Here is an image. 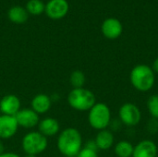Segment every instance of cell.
Wrapping results in <instances>:
<instances>
[{"label":"cell","mask_w":158,"mask_h":157,"mask_svg":"<svg viewBox=\"0 0 158 157\" xmlns=\"http://www.w3.org/2000/svg\"><path fill=\"white\" fill-rule=\"evenodd\" d=\"M31 109L38 115H43L48 112L52 106L51 97L44 93L36 94L31 100Z\"/></svg>","instance_id":"cell-13"},{"label":"cell","mask_w":158,"mask_h":157,"mask_svg":"<svg viewBox=\"0 0 158 157\" xmlns=\"http://www.w3.org/2000/svg\"><path fill=\"white\" fill-rule=\"evenodd\" d=\"M25 157H37L36 155H26Z\"/></svg>","instance_id":"cell-28"},{"label":"cell","mask_w":158,"mask_h":157,"mask_svg":"<svg viewBox=\"0 0 158 157\" xmlns=\"http://www.w3.org/2000/svg\"><path fill=\"white\" fill-rule=\"evenodd\" d=\"M111 120L110 108L105 103H95V105L89 110L88 122L90 126L96 130L107 129Z\"/></svg>","instance_id":"cell-4"},{"label":"cell","mask_w":158,"mask_h":157,"mask_svg":"<svg viewBox=\"0 0 158 157\" xmlns=\"http://www.w3.org/2000/svg\"><path fill=\"white\" fill-rule=\"evenodd\" d=\"M147 130L151 134H156L158 131V119L151 118L147 122Z\"/></svg>","instance_id":"cell-22"},{"label":"cell","mask_w":158,"mask_h":157,"mask_svg":"<svg viewBox=\"0 0 158 157\" xmlns=\"http://www.w3.org/2000/svg\"><path fill=\"white\" fill-rule=\"evenodd\" d=\"M134 146L126 140L118 142L115 145V154L118 157H132Z\"/></svg>","instance_id":"cell-17"},{"label":"cell","mask_w":158,"mask_h":157,"mask_svg":"<svg viewBox=\"0 0 158 157\" xmlns=\"http://www.w3.org/2000/svg\"><path fill=\"white\" fill-rule=\"evenodd\" d=\"M85 147L88 148V149H91V150H94V151H98V147L96 145V143L94 140H89L86 144H85Z\"/></svg>","instance_id":"cell-23"},{"label":"cell","mask_w":158,"mask_h":157,"mask_svg":"<svg viewBox=\"0 0 158 157\" xmlns=\"http://www.w3.org/2000/svg\"><path fill=\"white\" fill-rule=\"evenodd\" d=\"M147 109L153 118L158 119V94H153L148 98Z\"/></svg>","instance_id":"cell-20"},{"label":"cell","mask_w":158,"mask_h":157,"mask_svg":"<svg viewBox=\"0 0 158 157\" xmlns=\"http://www.w3.org/2000/svg\"><path fill=\"white\" fill-rule=\"evenodd\" d=\"M85 75L82 71L81 70H74L71 72L70 77H69V81L73 89L76 88H83L85 84Z\"/></svg>","instance_id":"cell-19"},{"label":"cell","mask_w":158,"mask_h":157,"mask_svg":"<svg viewBox=\"0 0 158 157\" xmlns=\"http://www.w3.org/2000/svg\"><path fill=\"white\" fill-rule=\"evenodd\" d=\"M38 128H39V132L47 138V137L56 136L59 132L60 125L56 118H45L39 122Z\"/></svg>","instance_id":"cell-14"},{"label":"cell","mask_w":158,"mask_h":157,"mask_svg":"<svg viewBox=\"0 0 158 157\" xmlns=\"http://www.w3.org/2000/svg\"><path fill=\"white\" fill-rule=\"evenodd\" d=\"M101 31L106 38L115 40L122 34L123 25L120 20L116 18H107L102 23Z\"/></svg>","instance_id":"cell-8"},{"label":"cell","mask_w":158,"mask_h":157,"mask_svg":"<svg viewBox=\"0 0 158 157\" xmlns=\"http://www.w3.org/2000/svg\"><path fill=\"white\" fill-rule=\"evenodd\" d=\"M69 9V5L67 0H49L44 12L52 19H60L68 14Z\"/></svg>","instance_id":"cell-7"},{"label":"cell","mask_w":158,"mask_h":157,"mask_svg":"<svg viewBox=\"0 0 158 157\" xmlns=\"http://www.w3.org/2000/svg\"><path fill=\"white\" fill-rule=\"evenodd\" d=\"M118 119L127 127H134L140 123L142 119V112L135 104L125 103L119 107Z\"/></svg>","instance_id":"cell-6"},{"label":"cell","mask_w":158,"mask_h":157,"mask_svg":"<svg viewBox=\"0 0 158 157\" xmlns=\"http://www.w3.org/2000/svg\"><path fill=\"white\" fill-rule=\"evenodd\" d=\"M4 150H5L4 144H3L2 141L0 140V155H2V154H4V153H5V152H4Z\"/></svg>","instance_id":"cell-27"},{"label":"cell","mask_w":158,"mask_h":157,"mask_svg":"<svg viewBox=\"0 0 158 157\" xmlns=\"http://www.w3.org/2000/svg\"><path fill=\"white\" fill-rule=\"evenodd\" d=\"M76 157H98V154L96 151L84 147V148H81V150L79 152V154Z\"/></svg>","instance_id":"cell-21"},{"label":"cell","mask_w":158,"mask_h":157,"mask_svg":"<svg viewBox=\"0 0 158 157\" xmlns=\"http://www.w3.org/2000/svg\"><path fill=\"white\" fill-rule=\"evenodd\" d=\"M45 5L41 0H30L26 4V10L29 14L37 16L44 12Z\"/></svg>","instance_id":"cell-18"},{"label":"cell","mask_w":158,"mask_h":157,"mask_svg":"<svg viewBox=\"0 0 158 157\" xmlns=\"http://www.w3.org/2000/svg\"><path fill=\"white\" fill-rule=\"evenodd\" d=\"M47 138L39 131H31L27 133L21 142V146L26 155H38L47 148Z\"/></svg>","instance_id":"cell-5"},{"label":"cell","mask_w":158,"mask_h":157,"mask_svg":"<svg viewBox=\"0 0 158 157\" xmlns=\"http://www.w3.org/2000/svg\"><path fill=\"white\" fill-rule=\"evenodd\" d=\"M151 68H152V69L154 70L155 74H156V73L158 74V57H156V58L155 59V61H154V63H153V66H152Z\"/></svg>","instance_id":"cell-25"},{"label":"cell","mask_w":158,"mask_h":157,"mask_svg":"<svg viewBox=\"0 0 158 157\" xmlns=\"http://www.w3.org/2000/svg\"><path fill=\"white\" fill-rule=\"evenodd\" d=\"M69 106L77 111H89L96 103L94 93L83 88L72 89L68 95Z\"/></svg>","instance_id":"cell-3"},{"label":"cell","mask_w":158,"mask_h":157,"mask_svg":"<svg viewBox=\"0 0 158 157\" xmlns=\"http://www.w3.org/2000/svg\"><path fill=\"white\" fill-rule=\"evenodd\" d=\"M19 127H22L24 129H32L36 127L39 122V115L35 113L31 108H24L20 109L17 115L15 116Z\"/></svg>","instance_id":"cell-10"},{"label":"cell","mask_w":158,"mask_h":157,"mask_svg":"<svg viewBox=\"0 0 158 157\" xmlns=\"http://www.w3.org/2000/svg\"><path fill=\"white\" fill-rule=\"evenodd\" d=\"M114 140L115 138H114L113 132L107 129L99 130V132L97 133L94 139L96 145L98 147V150H101V151L109 150L114 144Z\"/></svg>","instance_id":"cell-15"},{"label":"cell","mask_w":158,"mask_h":157,"mask_svg":"<svg viewBox=\"0 0 158 157\" xmlns=\"http://www.w3.org/2000/svg\"><path fill=\"white\" fill-rule=\"evenodd\" d=\"M120 124H122V123L120 122L119 119H116L115 122L111 120V122H110V124H109V127H111V130H115V131H116V130H118L119 129Z\"/></svg>","instance_id":"cell-24"},{"label":"cell","mask_w":158,"mask_h":157,"mask_svg":"<svg viewBox=\"0 0 158 157\" xmlns=\"http://www.w3.org/2000/svg\"><path fill=\"white\" fill-rule=\"evenodd\" d=\"M131 85L139 92H149L155 85L156 75L152 68L148 65L140 64L135 66L130 74Z\"/></svg>","instance_id":"cell-2"},{"label":"cell","mask_w":158,"mask_h":157,"mask_svg":"<svg viewBox=\"0 0 158 157\" xmlns=\"http://www.w3.org/2000/svg\"><path fill=\"white\" fill-rule=\"evenodd\" d=\"M20 110V100L15 94H6L0 100V111L2 115L15 117Z\"/></svg>","instance_id":"cell-11"},{"label":"cell","mask_w":158,"mask_h":157,"mask_svg":"<svg viewBox=\"0 0 158 157\" xmlns=\"http://www.w3.org/2000/svg\"><path fill=\"white\" fill-rule=\"evenodd\" d=\"M19 124L13 116H0V139L7 140L12 138L18 131Z\"/></svg>","instance_id":"cell-9"},{"label":"cell","mask_w":158,"mask_h":157,"mask_svg":"<svg viewBox=\"0 0 158 157\" xmlns=\"http://www.w3.org/2000/svg\"><path fill=\"white\" fill-rule=\"evenodd\" d=\"M157 153V146L153 141L143 140L134 146L132 157H156Z\"/></svg>","instance_id":"cell-12"},{"label":"cell","mask_w":158,"mask_h":157,"mask_svg":"<svg viewBox=\"0 0 158 157\" xmlns=\"http://www.w3.org/2000/svg\"><path fill=\"white\" fill-rule=\"evenodd\" d=\"M7 17L11 22L16 24H22L27 21L29 13L26 8L19 6H15L8 10Z\"/></svg>","instance_id":"cell-16"},{"label":"cell","mask_w":158,"mask_h":157,"mask_svg":"<svg viewBox=\"0 0 158 157\" xmlns=\"http://www.w3.org/2000/svg\"><path fill=\"white\" fill-rule=\"evenodd\" d=\"M0 157H20L19 155L15 154V153H11V152H8V153H4L2 155H0Z\"/></svg>","instance_id":"cell-26"},{"label":"cell","mask_w":158,"mask_h":157,"mask_svg":"<svg viewBox=\"0 0 158 157\" xmlns=\"http://www.w3.org/2000/svg\"><path fill=\"white\" fill-rule=\"evenodd\" d=\"M56 146L61 155L66 157H76L82 148V137L81 132L74 128H67L62 130L57 138Z\"/></svg>","instance_id":"cell-1"}]
</instances>
